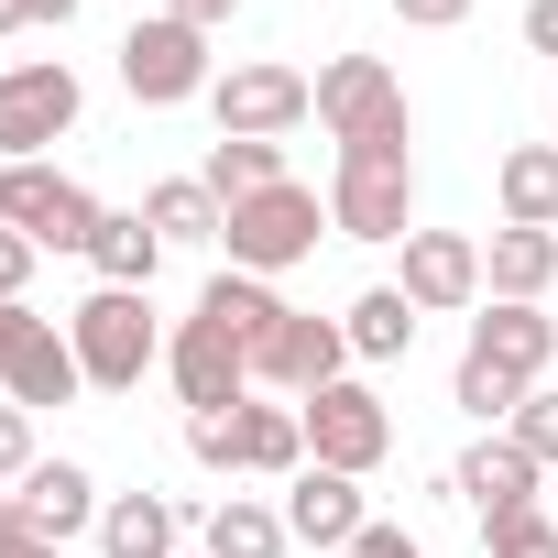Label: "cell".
I'll use <instances>...</instances> for the list:
<instances>
[{
    "mask_svg": "<svg viewBox=\"0 0 558 558\" xmlns=\"http://www.w3.org/2000/svg\"><path fill=\"white\" fill-rule=\"evenodd\" d=\"M504 438H514V449H525L536 471H558V384H536V395H525V405L504 416Z\"/></svg>",
    "mask_w": 558,
    "mask_h": 558,
    "instance_id": "83f0119b",
    "label": "cell"
},
{
    "mask_svg": "<svg viewBox=\"0 0 558 558\" xmlns=\"http://www.w3.org/2000/svg\"><path fill=\"white\" fill-rule=\"evenodd\" d=\"M0 395H12L23 416H56V405H77V395H88V373H77V340L45 318V329L23 340V362H12V384H0Z\"/></svg>",
    "mask_w": 558,
    "mask_h": 558,
    "instance_id": "d6986e66",
    "label": "cell"
},
{
    "mask_svg": "<svg viewBox=\"0 0 558 558\" xmlns=\"http://www.w3.org/2000/svg\"><path fill=\"white\" fill-rule=\"evenodd\" d=\"M0 219H12L34 252H77V263H88V241H99L110 208H99V197L45 154V165H0Z\"/></svg>",
    "mask_w": 558,
    "mask_h": 558,
    "instance_id": "9c48e42d",
    "label": "cell"
},
{
    "mask_svg": "<svg viewBox=\"0 0 558 558\" xmlns=\"http://www.w3.org/2000/svg\"><path fill=\"white\" fill-rule=\"evenodd\" d=\"M482 558H558V514H536V504L525 514H493L482 525Z\"/></svg>",
    "mask_w": 558,
    "mask_h": 558,
    "instance_id": "f1b7e54d",
    "label": "cell"
},
{
    "mask_svg": "<svg viewBox=\"0 0 558 558\" xmlns=\"http://www.w3.org/2000/svg\"><path fill=\"white\" fill-rule=\"evenodd\" d=\"M143 219L165 230V252H219V230H230V208H219L197 175H165V186H143Z\"/></svg>",
    "mask_w": 558,
    "mask_h": 558,
    "instance_id": "cb8c5ba5",
    "label": "cell"
},
{
    "mask_svg": "<svg viewBox=\"0 0 558 558\" xmlns=\"http://www.w3.org/2000/svg\"><path fill=\"white\" fill-rule=\"evenodd\" d=\"M88 263H99V286L154 296V274H165V230H154L143 208H110V219H99V241H88Z\"/></svg>",
    "mask_w": 558,
    "mask_h": 558,
    "instance_id": "603a6c76",
    "label": "cell"
},
{
    "mask_svg": "<svg viewBox=\"0 0 558 558\" xmlns=\"http://www.w3.org/2000/svg\"><path fill=\"white\" fill-rule=\"evenodd\" d=\"M88 88L66 56H23V66H0V165H45L66 132H77Z\"/></svg>",
    "mask_w": 558,
    "mask_h": 558,
    "instance_id": "277c9868",
    "label": "cell"
},
{
    "mask_svg": "<svg viewBox=\"0 0 558 558\" xmlns=\"http://www.w3.org/2000/svg\"><path fill=\"white\" fill-rule=\"evenodd\" d=\"M395 252H405L395 286H405L416 318H471V307H482V241H471V230H405Z\"/></svg>",
    "mask_w": 558,
    "mask_h": 558,
    "instance_id": "7c38bea8",
    "label": "cell"
},
{
    "mask_svg": "<svg viewBox=\"0 0 558 558\" xmlns=\"http://www.w3.org/2000/svg\"><path fill=\"white\" fill-rule=\"evenodd\" d=\"M23 12H34V34H66V23L88 12V0H23Z\"/></svg>",
    "mask_w": 558,
    "mask_h": 558,
    "instance_id": "f35d334b",
    "label": "cell"
},
{
    "mask_svg": "<svg viewBox=\"0 0 558 558\" xmlns=\"http://www.w3.org/2000/svg\"><path fill=\"white\" fill-rule=\"evenodd\" d=\"M351 558H427V536H405V525H384V514H373V525H362V547H351Z\"/></svg>",
    "mask_w": 558,
    "mask_h": 558,
    "instance_id": "8d00e7d4",
    "label": "cell"
},
{
    "mask_svg": "<svg viewBox=\"0 0 558 558\" xmlns=\"http://www.w3.org/2000/svg\"><path fill=\"white\" fill-rule=\"evenodd\" d=\"M340 340H351V362H405V351H416V307H405L395 274H384V286H362V296L340 307Z\"/></svg>",
    "mask_w": 558,
    "mask_h": 558,
    "instance_id": "7402d4cb",
    "label": "cell"
},
{
    "mask_svg": "<svg viewBox=\"0 0 558 558\" xmlns=\"http://www.w3.org/2000/svg\"><path fill=\"white\" fill-rule=\"evenodd\" d=\"M34 263H45V252H34L12 219H0V296H34Z\"/></svg>",
    "mask_w": 558,
    "mask_h": 558,
    "instance_id": "836d02e7",
    "label": "cell"
},
{
    "mask_svg": "<svg viewBox=\"0 0 558 558\" xmlns=\"http://www.w3.org/2000/svg\"><path fill=\"white\" fill-rule=\"evenodd\" d=\"M12 493H23V525H34V536H56V547H66V536H99V504H110L88 460H34Z\"/></svg>",
    "mask_w": 558,
    "mask_h": 558,
    "instance_id": "9a60e30c",
    "label": "cell"
},
{
    "mask_svg": "<svg viewBox=\"0 0 558 558\" xmlns=\"http://www.w3.org/2000/svg\"><path fill=\"white\" fill-rule=\"evenodd\" d=\"M362 525H373V493H362L351 471H318V460H307V471L286 482V536H296V547H340V558H351Z\"/></svg>",
    "mask_w": 558,
    "mask_h": 558,
    "instance_id": "5bb4252c",
    "label": "cell"
},
{
    "mask_svg": "<svg viewBox=\"0 0 558 558\" xmlns=\"http://www.w3.org/2000/svg\"><path fill=\"white\" fill-rule=\"evenodd\" d=\"M449 493H460L482 525H493V514H525V504H536V460H525V449L493 427V438H471V449L449 460Z\"/></svg>",
    "mask_w": 558,
    "mask_h": 558,
    "instance_id": "2e32d148",
    "label": "cell"
},
{
    "mask_svg": "<svg viewBox=\"0 0 558 558\" xmlns=\"http://www.w3.org/2000/svg\"><path fill=\"white\" fill-rule=\"evenodd\" d=\"M318 132L351 154V143H416V110H405V77L384 56H329L318 66Z\"/></svg>",
    "mask_w": 558,
    "mask_h": 558,
    "instance_id": "52a82bcc",
    "label": "cell"
},
{
    "mask_svg": "<svg viewBox=\"0 0 558 558\" xmlns=\"http://www.w3.org/2000/svg\"><path fill=\"white\" fill-rule=\"evenodd\" d=\"M99 558H186V514L165 493H110L99 504Z\"/></svg>",
    "mask_w": 558,
    "mask_h": 558,
    "instance_id": "ffe728a7",
    "label": "cell"
},
{
    "mask_svg": "<svg viewBox=\"0 0 558 558\" xmlns=\"http://www.w3.org/2000/svg\"><path fill=\"white\" fill-rule=\"evenodd\" d=\"M186 460L219 471V482H241V405L230 416H186Z\"/></svg>",
    "mask_w": 558,
    "mask_h": 558,
    "instance_id": "f546056e",
    "label": "cell"
},
{
    "mask_svg": "<svg viewBox=\"0 0 558 558\" xmlns=\"http://www.w3.org/2000/svg\"><path fill=\"white\" fill-rule=\"evenodd\" d=\"M329 230L340 241H405L416 230V154L405 143H351L329 165Z\"/></svg>",
    "mask_w": 558,
    "mask_h": 558,
    "instance_id": "7a4b0ae2",
    "label": "cell"
},
{
    "mask_svg": "<svg viewBox=\"0 0 558 558\" xmlns=\"http://www.w3.org/2000/svg\"><path fill=\"white\" fill-rule=\"evenodd\" d=\"M66 340H77V373L88 395H143V373H165V329H154V296L132 286H99L66 307Z\"/></svg>",
    "mask_w": 558,
    "mask_h": 558,
    "instance_id": "6da1fadb",
    "label": "cell"
},
{
    "mask_svg": "<svg viewBox=\"0 0 558 558\" xmlns=\"http://www.w3.org/2000/svg\"><path fill=\"white\" fill-rule=\"evenodd\" d=\"M197 318H219L230 340H263L274 318H286V286H263V274H241V263H219L208 286H197Z\"/></svg>",
    "mask_w": 558,
    "mask_h": 558,
    "instance_id": "d4e9b609",
    "label": "cell"
},
{
    "mask_svg": "<svg viewBox=\"0 0 558 558\" xmlns=\"http://www.w3.org/2000/svg\"><path fill=\"white\" fill-rule=\"evenodd\" d=\"M460 362H471V373H493V384H514V395H536V384H547V362H558V318H547V307H504V296H482V307H471Z\"/></svg>",
    "mask_w": 558,
    "mask_h": 558,
    "instance_id": "8fae6325",
    "label": "cell"
},
{
    "mask_svg": "<svg viewBox=\"0 0 558 558\" xmlns=\"http://www.w3.org/2000/svg\"><path fill=\"white\" fill-rule=\"evenodd\" d=\"M296 416H307V460H318V471H351V482H373V471L395 460V405H384L362 373L318 384Z\"/></svg>",
    "mask_w": 558,
    "mask_h": 558,
    "instance_id": "ba28073f",
    "label": "cell"
},
{
    "mask_svg": "<svg viewBox=\"0 0 558 558\" xmlns=\"http://www.w3.org/2000/svg\"><path fill=\"white\" fill-rule=\"evenodd\" d=\"M318 230H329V197L286 175V186H263V197H241V208H230L219 252H230L241 274H263V286H286V274L318 252Z\"/></svg>",
    "mask_w": 558,
    "mask_h": 558,
    "instance_id": "3957f363",
    "label": "cell"
},
{
    "mask_svg": "<svg viewBox=\"0 0 558 558\" xmlns=\"http://www.w3.org/2000/svg\"><path fill=\"white\" fill-rule=\"evenodd\" d=\"M34 460H45V449H34V416H23L12 395H0V493H12V482H23Z\"/></svg>",
    "mask_w": 558,
    "mask_h": 558,
    "instance_id": "4dcf8cb0",
    "label": "cell"
},
{
    "mask_svg": "<svg viewBox=\"0 0 558 558\" xmlns=\"http://www.w3.org/2000/svg\"><path fill=\"white\" fill-rule=\"evenodd\" d=\"M197 186H208L219 208H241V197H263V186H286V143H241V132H219L208 165H197Z\"/></svg>",
    "mask_w": 558,
    "mask_h": 558,
    "instance_id": "4316f807",
    "label": "cell"
},
{
    "mask_svg": "<svg viewBox=\"0 0 558 558\" xmlns=\"http://www.w3.org/2000/svg\"><path fill=\"white\" fill-rule=\"evenodd\" d=\"M154 12H175V23H197V34H230L252 0H154Z\"/></svg>",
    "mask_w": 558,
    "mask_h": 558,
    "instance_id": "d590c367",
    "label": "cell"
},
{
    "mask_svg": "<svg viewBox=\"0 0 558 558\" xmlns=\"http://www.w3.org/2000/svg\"><path fill=\"white\" fill-rule=\"evenodd\" d=\"M208 121H219V132H241V143H286V132H307V121H318V77H307V66H286V56H241V66H219Z\"/></svg>",
    "mask_w": 558,
    "mask_h": 558,
    "instance_id": "5b68a950",
    "label": "cell"
},
{
    "mask_svg": "<svg viewBox=\"0 0 558 558\" xmlns=\"http://www.w3.org/2000/svg\"><path fill=\"white\" fill-rule=\"evenodd\" d=\"M45 329V307L34 296H0V384H12V362H23V340Z\"/></svg>",
    "mask_w": 558,
    "mask_h": 558,
    "instance_id": "1f68e13d",
    "label": "cell"
},
{
    "mask_svg": "<svg viewBox=\"0 0 558 558\" xmlns=\"http://www.w3.org/2000/svg\"><path fill=\"white\" fill-rule=\"evenodd\" d=\"M0 558H66L56 536H34V525H23V493H0Z\"/></svg>",
    "mask_w": 558,
    "mask_h": 558,
    "instance_id": "d6a6232c",
    "label": "cell"
},
{
    "mask_svg": "<svg viewBox=\"0 0 558 558\" xmlns=\"http://www.w3.org/2000/svg\"><path fill=\"white\" fill-rule=\"evenodd\" d=\"M165 384H175L186 416H230V405H252V340H230L219 318H175Z\"/></svg>",
    "mask_w": 558,
    "mask_h": 558,
    "instance_id": "30bf717a",
    "label": "cell"
},
{
    "mask_svg": "<svg viewBox=\"0 0 558 558\" xmlns=\"http://www.w3.org/2000/svg\"><path fill=\"white\" fill-rule=\"evenodd\" d=\"M351 373V340H340V318H318V307H286L263 340H252V384H274V395H318V384H340Z\"/></svg>",
    "mask_w": 558,
    "mask_h": 558,
    "instance_id": "4fadbf2b",
    "label": "cell"
},
{
    "mask_svg": "<svg viewBox=\"0 0 558 558\" xmlns=\"http://www.w3.org/2000/svg\"><path fill=\"white\" fill-rule=\"evenodd\" d=\"M241 471L252 482H296L307 471V416L296 405H241Z\"/></svg>",
    "mask_w": 558,
    "mask_h": 558,
    "instance_id": "484cf974",
    "label": "cell"
},
{
    "mask_svg": "<svg viewBox=\"0 0 558 558\" xmlns=\"http://www.w3.org/2000/svg\"><path fill=\"white\" fill-rule=\"evenodd\" d=\"M12 34H34V12H23V0H0V45H12Z\"/></svg>",
    "mask_w": 558,
    "mask_h": 558,
    "instance_id": "ab89813d",
    "label": "cell"
},
{
    "mask_svg": "<svg viewBox=\"0 0 558 558\" xmlns=\"http://www.w3.org/2000/svg\"><path fill=\"white\" fill-rule=\"evenodd\" d=\"M121 88H132L143 110H186V99H208V88H219V56H208V34H197V23L143 12V23L121 34Z\"/></svg>",
    "mask_w": 558,
    "mask_h": 558,
    "instance_id": "8992f818",
    "label": "cell"
},
{
    "mask_svg": "<svg viewBox=\"0 0 558 558\" xmlns=\"http://www.w3.org/2000/svg\"><path fill=\"white\" fill-rule=\"evenodd\" d=\"M493 208L504 230H558V143H514L493 165Z\"/></svg>",
    "mask_w": 558,
    "mask_h": 558,
    "instance_id": "44dd1931",
    "label": "cell"
},
{
    "mask_svg": "<svg viewBox=\"0 0 558 558\" xmlns=\"http://www.w3.org/2000/svg\"><path fill=\"white\" fill-rule=\"evenodd\" d=\"M395 23H405V34H460L471 0H395Z\"/></svg>",
    "mask_w": 558,
    "mask_h": 558,
    "instance_id": "e575fe53",
    "label": "cell"
},
{
    "mask_svg": "<svg viewBox=\"0 0 558 558\" xmlns=\"http://www.w3.org/2000/svg\"><path fill=\"white\" fill-rule=\"evenodd\" d=\"M286 504H263V493H219L197 514V558H286Z\"/></svg>",
    "mask_w": 558,
    "mask_h": 558,
    "instance_id": "ac0fdd59",
    "label": "cell"
},
{
    "mask_svg": "<svg viewBox=\"0 0 558 558\" xmlns=\"http://www.w3.org/2000/svg\"><path fill=\"white\" fill-rule=\"evenodd\" d=\"M547 286H558V230H493L482 241V296L547 307Z\"/></svg>",
    "mask_w": 558,
    "mask_h": 558,
    "instance_id": "e0dca14e",
    "label": "cell"
},
{
    "mask_svg": "<svg viewBox=\"0 0 558 558\" xmlns=\"http://www.w3.org/2000/svg\"><path fill=\"white\" fill-rule=\"evenodd\" d=\"M525 45H536V56H558V0H525Z\"/></svg>",
    "mask_w": 558,
    "mask_h": 558,
    "instance_id": "74e56055",
    "label": "cell"
}]
</instances>
